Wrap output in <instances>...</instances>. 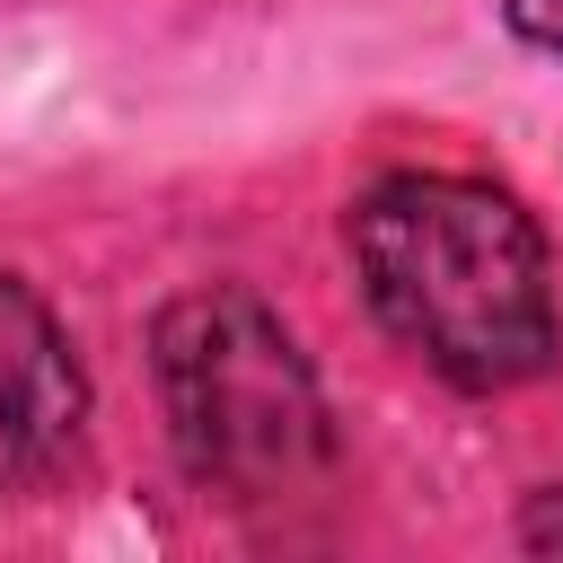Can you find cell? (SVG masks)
<instances>
[{
    "label": "cell",
    "instance_id": "obj_1",
    "mask_svg": "<svg viewBox=\"0 0 563 563\" xmlns=\"http://www.w3.org/2000/svg\"><path fill=\"white\" fill-rule=\"evenodd\" d=\"M343 264L369 325L457 396H510L563 369L554 246L537 211L493 176H369L343 211Z\"/></svg>",
    "mask_w": 563,
    "mask_h": 563
},
{
    "label": "cell",
    "instance_id": "obj_5",
    "mask_svg": "<svg viewBox=\"0 0 563 563\" xmlns=\"http://www.w3.org/2000/svg\"><path fill=\"white\" fill-rule=\"evenodd\" d=\"M519 545H528V554H563V484L528 493V510H519Z\"/></svg>",
    "mask_w": 563,
    "mask_h": 563
},
{
    "label": "cell",
    "instance_id": "obj_4",
    "mask_svg": "<svg viewBox=\"0 0 563 563\" xmlns=\"http://www.w3.org/2000/svg\"><path fill=\"white\" fill-rule=\"evenodd\" d=\"M493 18H501V35H510L519 53L563 62V0H493Z\"/></svg>",
    "mask_w": 563,
    "mask_h": 563
},
{
    "label": "cell",
    "instance_id": "obj_3",
    "mask_svg": "<svg viewBox=\"0 0 563 563\" xmlns=\"http://www.w3.org/2000/svg\"><path fill=\"white\" fill-rule=\"evenodd\" d=\"M88 440V369L26 273H0V510L44 501Z\"/></svg>",
    "mask_w": 563,
    "mask_h": 563
},
{
    "label": "cell",
    "instance_id": "obj_2",
    "mask_svg": "<svg viewBox=\"0 0 563 563\" xmlns=\"http://www.w3.org/2000/svg\"><path fill=\"white\" fill-rule=\"evenodd\" d=\"M150 387L176 466L229 510H273L290 493H317L334 466L325 387L299 334L282 325V308L246 282H194L158 299Z\"/></svg>",
    "mask_w": 563,
    "mask_h": 563
}]
</instances>
